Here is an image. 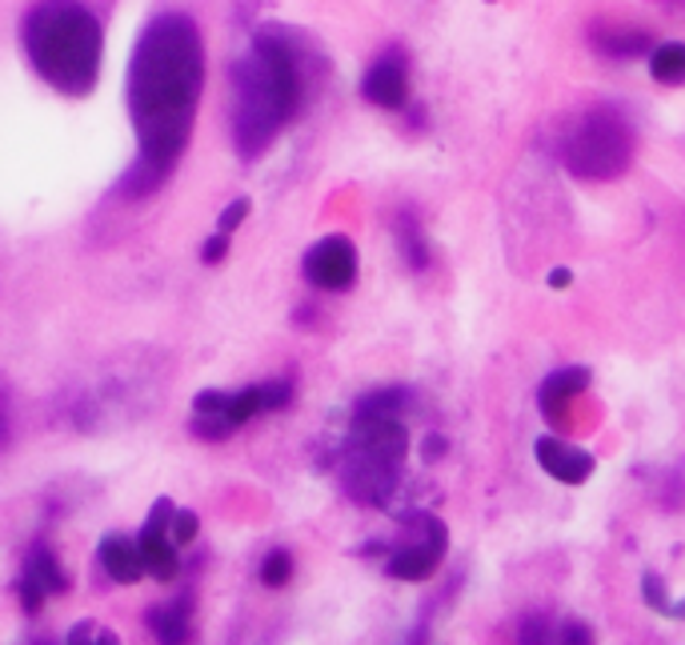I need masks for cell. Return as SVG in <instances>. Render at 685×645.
Returning a JSON list of instances; mask_svg holds the SVG:
<instances>
[{"label": "cell", "instance_id": "cell-1", "mask_svg": "<svg viewBox=\"0 0 685 645\" xmlns=\"http://www.w3.org/2000/svg\"><path fill=\"white\" fill-rule=\"evenodd\" d=\"M205 89V45L185 12H161L137 36L124 100L137 129V165L124 173V197H149L188 149L197 100Z\"/></svg>", "mask_w": 685, "mask_h": 645}, {"label": "cell", "instance_id": "cell-2", "mask_svg": "<svg viewBox=\"0 0 685 645\" xmlns=\"http://www.w3.org/2000/svg\"><path fill=\"white\" fill-rule=\"evenodd\" d=\"M305 109V65L297 41L281 29L253 33V48L232 65L229 133L244 161H257L273 136Z\"/></svg>", "mask_w": 685, "mask_h": 645}, {"label": "cell", "instance_id": "cell-3", "mask_svg": "<svg viewBox=\"0 0 685 645\" xmlns=\"http://www.w3.org/2000/svg\"><path fill=\"white\" fill-rule=\"evenodd\" d=\"M21 41L36 77L65 97H89L100 77L105 33L80 0H41L21 24Z\"/></svg>", "mask_w": 685, "mask_h": 645}, {"label": "cell", "instance_id": "cell-4", "mask_svg": "<svg viewBox=\"0 0 685 645\" xmlns=\"http://www.w3.org/2000/svg\"><path fill=\"white\" fill-rule=\"evenodd\" d=\"M293 401V385L289 381H261V385H249L241 393H225V390H205L193 401V437L200 441H225L232 437L241 425H249L261 413H276L285 409Z\"/></svg>", "mask_w": 685, "mask_h": 645}, {"label": "cell", "instance_id": "cell-5", "mask_svg": "<svg viewBox=\"0 0 685 645\" xmlns=\"http://www.w3.org/2000/svg\"><path fill=\"white\" fill-rule=\"evenodd\" d=\"M630 165V129L613 112H589L569 141V168L581 177H618Z\"/></svg>", "mask_w": 685, "mask_h": 645}, {"label": "cell", "instance_id": "cell-6", "mask_svg": "<svg viewBox=\"0 0 685 645\" xmlns=\"http://www.w3.org/2000/svg\"><path fill=\"white\" fill-rule=\"evenodd\" d=\"M341 481H345V493L354 501H361V505H385L401 481V461H389V457L345 446Z\"/></svg>", "mask_w": 685, "mask_h": 645}, {"label": "cell", "instance_id": "cell-7", "mask_svg": "<svg viewBox=\"0 0 685 645\" xmlns=\"http://www.w3.org/2000/svg\"><path fill=\"white\" fill-rule=\"evenodd\" d=\"M305 281H309L313 289H325V293H345L349 285L357 281V249L349 237L333 233V237H320L317 245L305 253Z\"/></svg>", "mask_w": 685, "mask_h": 645}, {"label": "cell", "instance_id": "cell-8", "mask_svg": "<svg viewBox=\"0 0 685 645\" xmlns=\"http://www.w3.org/2000/svg\"><path fill=\"white\" fill-rule=\"evenodd\" d=\"M421 529L425 537L413 542V546L398 549V554L385 561V573L398 581H425L433 569L442 566L445 549H449V529L442 525V517H430V513H421Z\"/></svg>", "mask_w": 685, "mask_h": 645}, {"label": "cell", "instance_id": "cell-9", "mask_svg": "<svg viewBox=\"0 0 685 645\" xmlns=\"http://www.w3.org/2000/svg\"><path fill=\"white\" fill-rule=\"evenodd\" d=\"M173 501L161 498L149 513V522H144L141 537H137V546H141L144 557V573H153L156 581H173L181 569V554L173 546V534H168V525H173Z\"/></svg>", "mask_w": 685, "mask_h": 645}, {"label": "cell", "instance_id": "cell-10", "mask_svg": "<svg viewBox=\"0 0 685 645\" xmlns=\"http://www.w3.org/2000/svg\"><path fill=\"white\" fill-rule=\"evenodd\" d=\"M361 92H366L369 105L377 109H389V112H401L410 105V61L401 48H385V53L377 56L373 65H369L366 80H361Z\"/></svg>", "mask_w": 685, "mask_h": 645}, {"label": "cell", "instance_id": "cell-11", "mask_svg": "<svg viewBox=\"0 0 685 645\" xmlns=\"http://www.w3.org/2000/svg\"><path fill=\"white\" fill-rule=\"evenodd\" d=\"M65 590H68V578H65V569H61V561H56V554L48 546H33V554L24 557L21 581H17L24 613H41L45 598L65 593Z\"/></svg>", "mask_w": 685, "mask_h": 645}, {"label": "cell", "instance_id": "cell-12", "mask_svg": "<svg viewBox=\"0 0 685 645\" xmlns=\"http://www.w3.org/2000/svg\"><path fill=\"white\" fill-rule=\"evenodd\" d=\"M533 453H537V466L562 485H581L594 473V453H586L581 446H569L562 437H537Z\"/></svg>", "mask_w": 685, "mask_h": 645}, {"label": "cell", "instance_id": "cell-13", "mask_svg": "<svg viewBox=\"0 0 685 645\" xmlns=\"http://www.w3.org/2000/svg\"><path fill=\"white\" fill-rule=\"evenodd\" d=\"M586 390H589V369H557V373H550L542 381L537 405H542V413L553 425H562L565 413H569V401L581 397Z\"/></svg>", "mask_w": 685, "mask_h": 645}, {"label": "cell", "instance_id": "cell-14", "mask_svg": "<svg viewBox=\"0 0 685 645\" xmlns=\"http://www.w3.org/2000/svg\"><path fill=\"white\" fill-rule=\"evenodd\" d=\"M97 557H100V569H105L117 586H137V581L144 578V557H141V546H137V537L109 534L100 542Z\"/></svg>", "mask_w": 685, "mask_h": 645}, {"label": "cell", "instance_id": "cell-15", "mask_svg": "<svg viewBox=\"0 0 685 645\" xmlns=\"http://www.w3.org/2000/svg\"><path fill=\"white\" fill-rule=\"evenodd\" d=\"M149 630H153V637L161 645H188V634H193V598L181 593V598L149 610Z\"/></svg>", "mask_w": 685, "mask_h": 645}, {"label": "cell", "instance_id": "cell-16", "mask_svg": "<svg viewBox=\"0 0 685 645\" xmlns=\"http://www.w3.org/2000/svg\"><path fill=\"white\" fill-rule=\"evenodd\" d=\"M650 77L657 80V85L682 89L685 85V45L682 41H665V45L650 48Z\"/></svg>", "mask_w": 685, "mask_h": 645}, {"label": "cell", "instance_id": "cell-17", "mask_svg": "<svg viewBox=\"0 0 685 645\" xmlns=\"http://www.w3.org/2000/svg\"><path fill=\"white\" fill-rule=\"evenodd\" d=\"M405 409H410V390H398V385L366 393L354 405V413H369V417H405Z\"/></svg>", "mask_w": 685, "mask_h": 645}, {"label": "cell", "instance_id": "cell-18", "mask_svg": "<svg viewBox=\"0 0 685 645\" xmlns=\"http://www.w3.org/2000/svg\"><path fill=\"white\" fill-rule=\"evenodd\" d=\"M289 578H293V557H289V549H273L261 566V581L269 590H281V586H289Z\"/></svg>", "mask_w": 685, "mask_h": 645}, {"label": "cell", "instance_id": "cell-19", "mask_svg": "<svg viewBox=\"0 0 685 645\" xmlns=\"http://www.w3.org/2000/svg\"><path fill=\"white\" fill-rule=\"evenodd\" d=\"M641 598H645V605H650V610L665 613V617H674L677 601H670V593H665V581L657 578V573H645V581H641Z\"/></svg>", "mask_w": 685, "mask_h": 645}, {"label": "cell", "instance_id": "cell-20", "mask_svg": "<svg viewBox=\"0 0 685 645\" xmlns=\"http://www.w3.org/2000/svg\"><path fill=\"white\" fill-rule=\"evenodd\" d=\"M553 634H557V625L550 617H530V622H521L518 645H553Z\"/></svg>", "mask_w": 685, "mask_h": 645}, {"label": "cell", "instance_id": "cell-21", "mask_svg": "<svg viewBox=\"0 0 685 645\" xmlns=\"http://www.w3.org/2000/svg\"><path fill=\"white\" fill-rule=\"evenodd\" d=\"M249 209H253V205H249V197L229 200V205L221 209V217H217V233H229V237L237 233V229L244 225V217H249Z\"/></svg>", "mask_w": 685, "mask_h": 645}, {"label": "cell", "instance_id": "cell-22", "mask_svg": "<svg viewBox=\"0 0 685 645\" xmlns=\"http://www.w3.org/2000/svg\"><path fill=\"white\" fill-rule=\"evenodd\" d=\"M200 522H197V513L193 510H173V525H168V534H173V546H188L193 537H197Z\"/></svg>", "mask_w": 685, "mask_h": 645}, {"label": "cell", "instance_id": "cell-23", "mask_svg": "<svg viewBox=\"0 0 685 645\" xmlns=\"http://www.w3.org/2000/svg\"><path fill=\"white\" fill-rule=\"evenodd\" d=\"M553 645H594V630L581 622H565V625H557Z\"/></svg>", "mask_w": 685, "mask_h": 645}, {"label": "cell", "instance_id": "cell-24", "mask_svg": "<svg viewBox=\"0 0 685 645\" xmlns=\"http://www.w3.org/2000/svg\"><path fill=\"white\" fill-rule=\"evenodd\" d=\"M229 233H213L209 241H205V245H200V261H205V265H221L225 256H229Z\"/></svg>", "mask_w": 685, "mask_h": 645}, {"label": "cell", "instance_id": "cell-25", "mask_svg": "<svg viewBox=\"0 0 685 645\" xmlns=\"http://www.w3.org/2000/svg\"><path fill=\"white\" fill-rule=\"evenodd\" d=\"M97 625L93 622H77L73 630H68V637H65V645H97Z\"/></svg>", "mask_w": 685, "mask_h": 645}, {"label": "cell", "instance_id": "cell-26", "mask_svg": "<svg viewBox=\"0 0 685 645\" xmlns=\"http://www.w3.org/2000/svg\"><path fill=\"white\" fill-rule=\"evenodd\" d=\"M421 453H425V461H437V457L445 453V437L442 434H430V437H425V446H421Z\"/></svg>", "mask_w": 685, "mask_h": 645}, {"label": "cell", "instance_id": "cell-27", "mask_svg": "<svg viewBox=\"0 0 685 645\" xmlns=\"http://www.w3.org/2000/svg\"><path fill=\"white\" fill-rule=\"evenodd\" d=\"M9 446V397H4V385H0V449Z\"/></svg>", "mask_w": 685, "mask_h": 645}, {"label": "cell", "instance_id": "cell-28", "mask_svg": "<svg viewBox=\"0 0 685 645\" xmlns=\"http://www.w3.org/2000/svg\"><path fill=\"white\" fill-rule=\"evenodd\" d=\"M574 281V273L569 269H550V289H565Z\"/></svg>", "mask_w": 685, "mask_h": 645}, {"label": "cell", "instance_id": "cell-29", "mask_svg": "<svg viewBox=\"0 0 685 645\" xmlns=\"http://www.w3.org/2000/svg\"><path fill=\"white\" fill-rule=\"evenodd\" d=\"M97 645H121V642H117V634H109V630H100V634H97Z\"/></svg>", "mask_w": 685, "mask_h": 645}, {"label": "cell", "instance_id": "cell-30", "mask_svg": "<svg viewBox=\"0 0 685 645\" xmlns=\"http://www.w3.org/2000/svg\"><path fill=\"white\" fill-rule=\"evenodd\" d=\"M36 645H53V642H36Z\"/></svg>", "mask_w": 685, "mask_h": 645}]
</instances>
